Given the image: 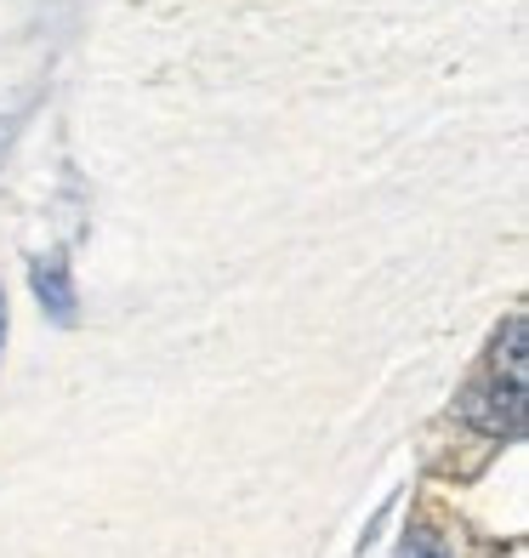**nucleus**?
Segmentation results:
<instances>
[{"label": "nucleus", "instance_id": "1", "mask_svg": "<svg viewBox=\"0 0 529 558\" xmlns=\"http://www.w3.org/2000/svg\"><path fill=\"white\" fill-rule=\"evenodd\" d=\"M524 411H529V325L524 314H513L507 331L495 337L484 371L467 383L462 416L490 439H513L524 434Z\"/></svg>", "mask_w": 529, "mask_h": 558}, {"label": "nucleus", "instance_id": "2", "mask_svg": "<svg viewBox=\"0 0 529 558\" xmlns=\"http://www.w3.org/2000/svg\"><path fill=\"white\" fill-rule=\"evenodd\" d=\"M35 296H40V308L52 314L58 325H69V319H74V291H69L63 263H40V268H35Z\"/></svg>", "mask_w": 529, "mask_h": 558}, {"label": "nucleus", "instance_id": "3", "mask_svg": "<svg viewBox=\"0 0 529 558\" xmlns=\"http://www.w3.org/2000/svg\"><path fill=\"white\" fill-rule=\"evenodd\" d=\"M0 353H7V296H0Z\"/></svg>", "mask_w": 529, "mask_h": 558}]
</instances>
